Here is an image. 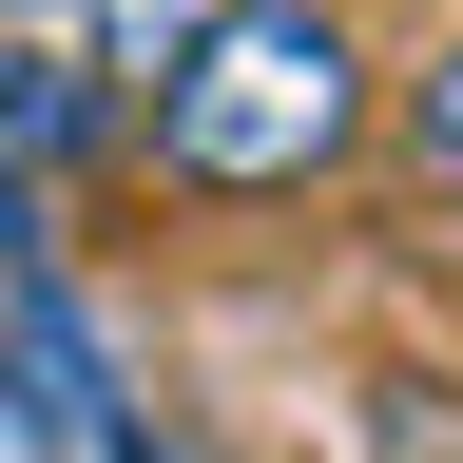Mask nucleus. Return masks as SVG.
Listing matches in <instances>:
<instances>
[{"label": "nucleus", "mask_w": 463, "mask_h": 463, "mask_svg": "<svg viewBox=\"0 0 463 463\" xmlns=\"http://www.w3.org/2000/svg\"><path fill=\"white\" fill-rule=\"evenodd\" d=\"M405 155H425V174H463V39L405 78Z\"/></svg>", "instance_id": "3"}, {"label": "nucleus", "mask_w": 463, "mask_h": 463, "mask_svg": "<svg viewBox=\"0 0 463 463\" xmlns=\"http://www.w3.org/2000/svg\"><path fill=\"white\" fill-rule=\"evenodd\" d=\"M39 270V194H20V155H0V289Z\"/></svg>", "instance_id": "5"}, {"label": "nucleus", "mask_w": 463, "mask_h": 463, "mask_svg": "<svg viewBox=\"0 0 463 463\" xmlns=\"http://www.w3.org/2000/svg\"><path fill=\"white\" fill-rule=\"evenodd\" d=\"M78 78V58H0V116H20V136H97V97H58Z\"/></svg>", "instance_id": "4"}, {"label": "nucleus", "mask_w": 463, "mask_h": 463, "mask_svg": "<svg viewBox=\"0 0 463 463\" xmlns=\"http://www.w3.org/2000/svg\"><path fill=\"white\" fill-rule=\"evenodd\" d=\"M232 20H251V0H78V58H97V78H136V97H174Z\"/></svg>", "instance_id": "2"}, {"label": "nucleus", "mask_w": 463, "mask_h": 463, "mask_svg": "<svg viewBox=\"0 0 463 463\" xmlns=\"http://www.w3.org/2000/svg\"><path fill=\"white\" fill-rule=\"evenodd\" d=\"M367 116H386V78L347 39V0H251L174 97H136V136L174 194H309V174L367 155Z\"/></svg>", "instance_id": "1"}, {"label": "nucleus", "mask_w": 463, "mask_h": 463, "mask_svg": "<svg viewBox=\"0 0 463 463\" xmlns=\"http://www.w3.org/2000/svg\"><path fill=\"white\" fill-rule=\"evenodd\" d=\"M116 463H155V444H136V425H116Z\"/></svg>", "instance_id": "6"}]
</instances>
